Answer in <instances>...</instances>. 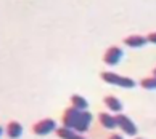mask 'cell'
<instances>
[{
    "label": "cell",
    "instance_id": "obj_2",
    "mask_svg": "<svg viewBox=\"0 0 156 139\" xmlns=\"http://www.w3.org/2000/svg\"><path fill=\"white\" fill-rule=\"evenodd\" d=\"M51 131H56V121L53 118H42L32 125V133L37 136H45Z\"/></svg>",
    "mask_w": 156,
    "mask_h": 139
},
{
    "label": "cell",
    "instance_id": "obj_10",
    "mask_svg": "<svg viewBox=\"0 0 156 139\" xmlns=\"http://www.w3.org/2000/svg\"><path fill=\"white\" fill-rule=\"evenodd\" d=\"M103 102H105V106L109 109L111 112H121L122 111V102H121L116 96H105L103 98Z\"/></svg>",
    "mask_w": 156,
    "mask_h": 139
},
{
    "label": "cell",
    "instance_id": "obj_9",
    "mask_svg": "<svg viewBox=\"0 0 156 139\" xmlns=\"http://www.w3.org/2000/svg\"><path fill=\"white\" fill-rule=\"evenodd\" d=\"M98 120H100V123H101L103 128H106V130L118 128V126H116V117H113V115H109L106 112H100V114H98Z\"/></svg>",
    "mask_w": 156,
    "mask_h": 139
},
{
    "label": "cell",
    "instance_id": "obj_7",
    "mask_svg": "<svg viewBox=\"0 0 156 139\" xmlns=\"http://www.w3.org/2000/svg\"><path fill=\"white\" fill-rule=\"evenodd\" d=\"M148 43L147 37L143 35H138V34H134V35H129L124 38V45L126 46H130V48H142Z\"/></svg>",
    "mask_w": 156,
    "mask_h": 139
},
{
    "label": "cell",
    "instance_id": "obj_5",
    "mask_svg": "<svg viewBox=\"0 0 156 139\" xmlns=\"http://www.w3.org/2000/svg\"><path fill=\"white\" fill-rule=\"evenodd\" d=\"M122 58V50L119 46H109L103 55V62L108 66H116Z\"/></svg>",
    "mask_w": 156,
    "mask_h": 139
},
{
    "label": "cell",
    "instance_id": "obj_12",
    "mask_svg": "<svg viewBox=\"0 0 156 139\" xmlns=\"http://www.w3.org/2000/svg\"><path fill=\"white\" fill-rule=\"evenodd\" d=\"M56 134H58L60 139H73V136L76 134V131H74V130H69V128H65V126H61V128H56Z\"/></svg>",
    "mask_w": 156,
    "mask_h": 139
},
{
    "label": "cell",
    "instance_id": "obj_17",
    "mask_svg": "<svg viewBox=\"0 0 156 139\" xmlns=\"http://www.w3.org/2000/svg\"><path fill=\"white\" fill-rule=\"evenodd\" d=\"M2 134H3V128L0 126V136H2Z\"/></svg>",
    "mask_w": 156,
    "mask_h": 139
},
{
    "label": "cell",
    "instance_id": "obj_18",
    "mask_svg": "<svg viewBox=\"0 0 156 139\" xmlns=\"http://www.w3.org/2000/svg\"><path fill=\"white\" fill-rule=\"evenodd\" d=\"M153 77H156V67L153 69Z\"/></svg>",
    "mask_w": 156,
    "mask_h": 139
},
{
    "label": "cell",
    "instance_id": "obj_3",
    "mask_svg": "<svg viewBox=\"0 0 156 139\" xmlns=\"http://www.w3.org/2000/svg\"><path fill=\"white\" fill-rule=\"evenodd\" d=\"M116 126L127 136H135L137 134V126L127 115L124 114H118L116 115Z\"/></svg>",
    "mask_w": 156,
    "mask_h": 139
},
{
    "label": "cell",
    "instance_id": "obj_4",
    "mask_svg": "<svg viewBox=\"0 0 156 139\" xmlns=\"http://www.w3.org/2000/svg\"><path fill=\"white\" fill-rule=\"evenodd\" d=\"M80 112L82 111H79V109L73 107V106L68 107L65 111V114H63V118H61L63 126H65V128H69V130H74V126H76L77 120L80 117Z\"/></svg>",
    "mask_w": 156,
    "mask_h": 139
},
{
    "label": "cell",
    "instance_id": "obj_6",
    "mask_svg": "<svg viewBox=\"0 0 156 139\" xmlns=\"http://www.w3.org/2000/svg\"><path fill=\"white\" fill-rule=\"evenodd\" d=\"M92 118H94V115H92L90 112H87V111H82V112H80V117H79V120H77V123H76V126H74V131L79 133V134H82V133H85V131L89 130L90 123H92Z\"/></svg>",
    "mask_w": 156,
    "mask_h": 139
},
{
    "label": "cell",
    "instance_id": "obj_1",
    "mask_svg": "<svg viewBox=\"0 0 156 139\" xmlns=\"http://www.w3.org/2000/svg\"><path fill=\"white\" fill-rule=\"evenodd\" d=\"M100 78L103 82H106L109 85H118L119 88H134L137 85L135 80H132L130 77H126V75H119V74H114V72H101L100 74Z\"/></svg>",
    "mask_w": 156,
    "mask_h": 139
},
{
    "label": "cell",
    "instance_id": "obj_11",
    "mask_svg": "<svg viewBox=\"0 0 156 139\" xmlns=\"http://www.w3.org/2000/svg\"><path fill=\"white\" fill-rule=\"evenodd\" d=\"M71 104H73V107L79 109V111H87V107H89L87 99L80 94H73L71 96Z\"/></svg>",
    "mask_w": 156,
    "mask_h": 139
},
{
    "label": "cell",
    "instance_id": "obj_13",
    "mask_svg": "<svg viewBox=\"0 0 156 139\" xmlns=\"http://www.w3.org/2000/svg\"><path fill=\"white\" fill-rule=\"evenodd\" d=\"M140 86L145 90H156V77H148L140 82Z\"/></svg>",
    "mask_w": 156,
    "mask_h": 139
},
{
    "label": "cell",
    "instance_id": "obj_15",
    "mask_svg": "<svg viewBox=\"0 0 156 139\" xmlns=\"http://www.w3.org/2000/svg\"><path fill=\"white\" fill-rule=\"evenodd\" d=\"M108 139H124L122 136H121V134H118V133H113V134L111 136H109Z\"/></svg>",
    "mask_w": 156,
    "mask_h": 139
},
{
    "label": "cell",
    "instance_id": "obj_16",
    "mask_svg": "<svg viewBox=\"0 0 156 139\" xmlns=\"http://www.w3.org/2000/svg\"><path fill=\"white\" fill-rule=\"evenodd\" d=\"M73 139H85V137H84L82 134H79V133H76V134L73 136Z\"/></svg>",
    "mask_w": 156,
    "mask_h": 139
},
{
    "label": "cell",
    "instance_id": "obj_8",
    "mask_svg": "<svg viewBox=\"0 0 156 139\" xmlns=\"http://www.w3.org/2000/svg\"><path fill=\"white\" fill-rule=\"evenodd\" d=\"M21 134H23V126H21L20 121H16V120L8 121V125H7V136L10 139H18Z\"/></svg>",
    "mask_w": 156,
    "mask_h": 139
},
{
    "label": "cell",
    "instance_id": "obj_19",
    "mask_svg": "<svg viewBox=\"0 0 156 139\" xmlns=\"http://www.w3.org/2000/svg\"><path fill=\"white\" fill-rule=\"evenodd\" d=\"M135 139H143V137H135Z\"/></svg>",
    "mask_w": 156,
    "mask_h": 139
},
{
    "label": "cell",
    "instance_id": "obj_14",
    "mask_svg": "<svg viewBox=\"0 0 156 139\" xmlns=\"http://www.w3.org/2000/svg\"><path fill=\"white\" fill-rule=\"evenodd\" d=\"M147 40H148L150 43H154L156 45V31L154 32H150L148 35H147Z\"/></svg>",
    "mask_w": 156,
    "mask_h": 139
}]
</instances>
